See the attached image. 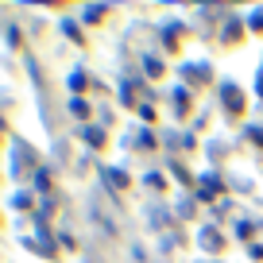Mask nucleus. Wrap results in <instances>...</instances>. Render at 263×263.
<instances>
[{
    "instance_id": "1",
    "label": "nucleus",
    "mask_w": 263,
    "mask_h": 263,
    "mask_svg": "<svg viewBox=\"0 0 263 263\" xmlns=\"http://www.w3.org/2000/svg\"><path fill=\"white\" fill-rule=\"evenodd\" d=\"M186 4H209V8H232V4H240V0H186Z\"/></svg>"
}]
</instances>
